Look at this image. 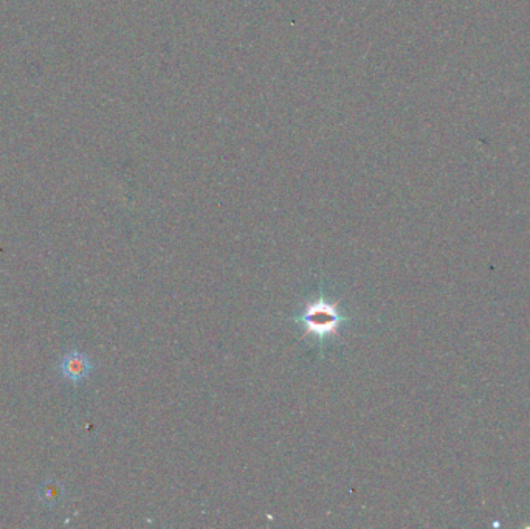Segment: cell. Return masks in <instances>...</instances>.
Wrapping results in <instances>:
<instances>
[{
	"label": "cell",
	"instance_id": "1",
	"mask_svg": "<svg viewBox=\"0 0 530 529\" xmlns=\"http://www.w3.org/2000/svg\"><path fill=\"white\" fill-rule=\"evenodd\" d=\"M349 320V317L338 307V303L330 301L324 295L307 301L295 317V323H298L304 331L302 337L312 338L318 343L337 337Z\"/></svg>",
	"mask_w": 530,
	"mask_h": 529
},
{
	"label": "cell",
	"instance_id": "2",
	"mask_svg": "<svg viewBox=\"0 0 530 529\" xmlns=\"http://www.w3.org/2000/svg\"><path fill=\"white\" fill-rule=\"evenodd\" d=\"M59 368L61 375L70 380V382H81V380L89 377L91 371V362L82 352L70 351L64 356Z\"/></svg>",
	"mask_w": 530,
	"mask_h": 529
},
{
	"label": "cell",
	"instance_id": "3",
	"mask_svg": "<svg viewBox=\"0 0 530 529\" xmlns=\"http://www.w3.org/2000/svg\"><path fill=\"white\" fill-rule=\"evenodd\" d=\"M64 495H66L64 486L59 481H56V479H47L39 489V498L47 506L59 505L64 500Z\"/></svg>",
	"mask_w": 530,
	"mask_h": 529
}]
</instances>
